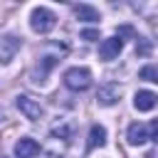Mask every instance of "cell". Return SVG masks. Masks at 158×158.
Segmentation results:
<instances>
[{"label":"cell","instance_id":"6da1fadb","mask_svg":"<svg viewBox=\"0 0 158 158\" xmlns=\"http://www.w3.org/2000/svg\"><path fill=\"white\" fill-rule=\"evenodd\" d=\"M57 25V15L49 10V7H35L30 12V27L37 32V35H47L52 32Z\"/></svg>","mask_w":158,"mask_h":158},{"label":"cell","instance_id":"8992f818","mask_svg":"<svg viewBox=\"0 0 158 158\" xmlns=\"http://www.w3.org/2000/svg\"><path fill=\"white\" fill-rule=\"evenodd\" d=\"M121 49H123V40H118V37L114 35V37H106V40L99 44V57H101L104 62H111V59H116V57L121 54Z\"/></svg>","mask_w":158,"mask_h":158},{"label":"cell","instance_id":"ba28073f","mask_svg":"<svg viewBox=\"0 0 158 158\" xmlns=\"http://www.w3.org/2000/svg\"><path fill=\"white\" fill-rule=\"evenodd\" d=\"M40 153V143L35 141V138H20L17 143H15V156L17 158H35Z\"/></svg>","mask_w":158,"mask_h":158},{"label":"cell","instance_id":"7c38bea8","mask_svg":"<svg viewBox=\"0 0 158 158\" xmlns=\"http://www.w3.org/2000/svg\"><path fill=\"white\" fill-rule=\"evenodd\" d=\"M74 17L81 22H99V10L91 5H74Z\"/></svg>","mask_w":158,"mask_h":158},{"label":"cell","instance_id":"d6986e66","mask_svg":"<svg viewBox=\"0 0 158 158\" xmlns=\"http://www.w3.org/2000/svg\"><path fill=\"white\" fill-rule=\"evenodd\" d=\"M156 35H158V25H156Z\"/></svg>","mask_w":158,"mask_h":158},{"label":"cell","instance_id":"7a4b0ae2","mask_svg":"<svg viewBox=\"0 0 158 158\" xmlns=\"http://www.w3.org/2000/svg\"><path fill=\"white\" fill-rule=\"evenodd\" d=\"M64 86L72 91H86L91 86V72L86 67H69L64 72Z\"/></svg>","mask_w":158,"mask_h":158},{"label":"cell","instance_id":"9a60e30c","mask_svg":"<svg viewBox=\"0 0 158 158\" xmlns=\"http://www.w3.org/2000/svg\"><path fill=\"white\" fill-rule=\"evenodd\" d=\"M136 52H138L141 57H148V54H151V40L138 37V40H136Z\"/></svg>","mask_w":158,"mask_h":158},{"label":"cell","instance_id":"ac0fdd59","mask_svg":"<svg viewBox=\"0 0 158 158\" xmlns=\"http://www.w3.org/2000/svg\"><path fill=\"white\" fill-rule=\"evenodd\" d=\"M81 37H84V40H89V42H94V40H99V30H84V32H81Z\"/></svg>","mask_w":158,"mask_h":158},{"label":"cell","instance_id":"4fadbf2b","mask_svg":"<svg viewBox=\"0 0 158 158\" xmlns=\"http://www.w3.org/2000/svg\"><path fill=\"white\" fill-rule=\"evenodd\" d=\"M138 77H141V79H146V81L158 84V67H156V64H146V67L138 72Z\"/></svg>","mask_w":158,"mask_h":158},{"label":"cell","instance_id":"5b68a950","mask_svg":"<svg viewBox=\"0 0 158 158\" xmlns=\"http://www.w3.org/2000/svg\"><path fill=\"white\" fill-rule=\"evenodd\" d=\"M64 52H67V44H57L52 54H42V57H40V74H37L35 81H44V77L49 74V69L59 62V54H64Z\"/></svg>","mask_w":158,"mask_h":158},{"label":"cell","instance_id":"5bb4252c","mask_svg":"<svg viewBox=\"0 0 158 158\" xmlns=\"http://www.w3.org/2000/svg\"><path fill=\"white\" fill-rule=\"evenodd\" d=\"M52 136L69 138V136H72V126H69L67 121H59V123H54V126H52Z\"/></svg>","mask_w":158,"mask_h":158},{"label":"cell","instance_id":"9c48e42d","mask_svg":"<svg viewBox=\"0 0 158 158\" xmlns=\"http://www.w3.org/2000/svg\"><path fill=\"white\" fill-rule=\"evenodd\" d=\"M126 138H128L131 146H143V143L148 141V128H146L141 121H133V123L128 126V131H126Z\"/></svg>","mask_w":158,"mask_h":158},{"label":"cell","instance_id":"2e32d148","mask_svg":"<svg viewBox=\"0 0 158 158\" xmlns=\"http://www.w3.org/2000/svg\"><path fill=\"white\" fill-rule=\"evenodd\" d=\"M146 128H148V138H151L153 143H158V118H153Z\"/></svg>","mask_w":158,"mask_h":158},{"label":"cell","instance_id":"30bf717a","mask_svg":"<svg viewBox=\"0 0 158 158\" xmlns=\"http://www.w3.org/2000/svg\"><path fill=\"white\" fill-rule=\"evenodd\" d=\"M156 104H158V96H156L153 91H148V89H141V91H136V96H133V106H136L138 111H151Z\"/></svg>","mask_w":158,"mask_h":158},{"label":"cell","instance_id":"52a82bcc","mask_svg":"<svg viewBox=\"0 0 158 158\" xmlns=\"http://www.w3.org/2000/svg\"><path fill=\"white\" fill-rule=\"evenodd\" d=\"M121 99V86L118 84H101L96 91V104L99 106H114Z\"/></svg>","mask_w":158,"mask_h":158},{"label":"cell","instance_id":"277c9868","mask_svg":"<svg viewBox=\"0 0 158 158\" xmlns=\"http://www.w3.org/2000/svg\"><path fill=\"white\" fill-rule=\"evenodd\" d=\"M22 47V40L17 35H0V64H10L15 59V54L20 52Z\"/></svg>","mask_w":158,"mask_h":158},{"label":"cell","instance_id":"8fae6325","mask_svg":"<svg viewBox=\"0 0 158 158\" xmlns=\"http://www.w3.org/2000/svg\"><path fill=\"white\" fill-rule=\"evenodd\" d=\"M104 143H106V128L101 123H94L89 128V143H86V148L94 151V148H101Z\"/></svg>","mask_w":158,"mask_h":158},{"label":"cell","instance_id":"3957f363","mask_svg":"<svg viewBox=\"0 0 158 158\" xmlns=\"http://www.w3.org/2000/svg\"><path fill=\"white\" fill-rule=\"evenodd\" d=\"M15 106H17V109H20V114H22L25 118H30V121H40V118H42V114H44L42 104H40L37 99L27 96V94L15 96Z\"/></svg>","mask_w":158,"mask_h":158},{"label":"cell","instance_id":"e0dca14e","mask_svg":"<svg viewBox=\"0 0 158 158\" xmlns=\"http://www.w3.org/2000/svg\"><path fill=\"white\" fill-rule=\"evenodd\" d=\"M116 37H118V40H123V37H133V27H131V25H121V27L116 30Z\"/></svg>","mask_w":158,"mask_h":158}]
</instances>
